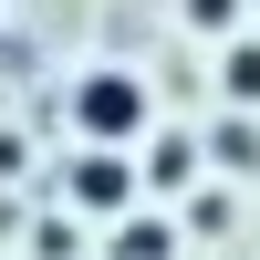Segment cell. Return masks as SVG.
<instances>
[{"label": "cell", "mask_w": 260, "mask_h": 260, "mask_svg": "<svg viewBox=\"0 0 260 260\" xmlns=\"http://www.w3.org/2000/svg\"><path fill=\"white\" fill-rule=\"evenodd\" d=\"M229 94L260 104V42H240V52H229Z\"/></svg>", "instance_id": "4"}, {"label": "cell", "mask_w": 260, "mask_h": 260, "mask_svg": "<svg viewBox=\"0 0 260 260\" xmlns=\"http://www.w3.org/2000/svg\"><path fill=\"white\" fill-rule=\"evenodd\" d=\"M187 21H198V31H229V21H240V0H187Z\"/></svg>", "instance_id": "5"}, {"label": "cell", "mask_w": 260, "mask_h": 260, "mask_svg": "<svg viewBox=\"0 0 260 260\" xmlns=\"http://www.w3.org/2000/svg\"><path fill=\"white\" fill-rule=\"evenodd\" d=\"M198 177V136H156L146 146V187H187Z\"/></svg>", "instance_id": "3"}, {"label": "cell", "mask_w": 260, "mask_h": 260, "mask_svg": "<svg viewBox=\"0 0 260 260\" xmlns=\"http://www.w3.org/2000/svg\"><path fill=\"white\" fill-rule=\"evenodd\" d=\"M62 187H73V208H83V219H125L146 177L115 156V146H94V156H73V177H62Z\"/></svg>", "instance_id": "2"}, {"label": "cell", "mask_w": 260, "mask_h": 260, "mask_svg": "<svg viewBox=\"0 0 260 260\" xmlns=\"http://www.w3.org/2000/svg\"><path fill=\"white\" fill-rule=\"evenodd\" d=\"M73 136H83V146L146 136V83H136V73H83V83H73Z\"/></svg>", "instance_id": "1"}]
</instances>
